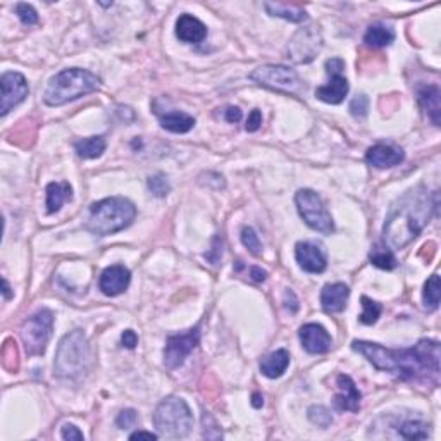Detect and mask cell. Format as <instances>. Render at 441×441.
I'll use <instances>...</instances> for the list:
<instances>
[{"instance_id":"6da1fadb","label":"cell","mask_w":441,"mask_h":441,"mask_svg":"<svg viewBox=\"0 0 441 441\" xmlns=\"http://www.w3.org/2000/svg\"><path fill=\"white\" fill-rule=\"evenodd\" d=\"M352 349L364 355L378 371L390 372L395 378L410 383H428L432 388L440 384V343L420 339L410 349H386L379 343L354 339Z\"/></svg>"},{"instance_id":"7a4b0ae2","label":"cell","mask_w":441,"mask_h":441,"mask_svg":"<svg viewBox=\"0 0 441 441\" xmlns=\"http://www.w3.org/2000/svg\"><path fill=\"white\" fill-rule=\"evenodd\" d=\"M438 209V197L435 202L428 190L415 188L396 200L388 214L383 228V236L390 249L402 250L419 236L431 219V210Z\"/></svg>"},{"instance_id":"3957f363","label":"cell","mask_w":441,"mask_h":441,"mask_svg":"<svg viewBox=\"0 0 441 441\" xmlns=\"http://www.w3.org/2000/svg\"><path fill=\"white\" fill-rule=\"evenodd\" d=\"M136 217V207L124 197H109L90 207L87 229L97 236H107L128 228Z\"/></svg>"},{"instance_id":"277c9868","label":"cell","mask_w":441,"mask_h":441,"mask_svg":"<svg viewBox=\"0 0 441 441\" xmlns=\"http://www.w3.org/2000/svg\"><path fill=\"white\" fill-rule=\"evenodd\" d=\"M100 78L93 72L80 67H71L58 72L50 80L43 93V102L50 107H59L80 97L99 90Z\"/></svg>"},{"instance_id":"5b68a950","label":"cell","mask_w":441,"mask_h":441,"mask_svg":"<svg viewBox=\"0 0 441 441\" xmlns=\"http://www.w3.org/2000/svg\"><path fill=\"white\" fill-rule=\"evenodd\" d=\"M90 343L82 330H75L60 339L54 360V374L60 379L82 378L90 366Z\"/></svg>"},{"instance_id":"8992f818","label":"cell","mask_w":441,"mask_h":441,"mask_svg":"<svg viewBox=\"0 0 441 441\" xmlns=\"http://www.w3.org/2000/svg\"><path fill=\"white\" fill-rule=\"evenodd\" d=\"M153 424L160 436L185 438L193 428V414L183 398L168 396L153 412Z\"/></svg>"},{"instance_id":"52a82bcc","label":"cell","mask_w":441,"mask_h":441,"mask_svg":"<svg viewBox=\"0 0 441 441\" xmlns=\"http://www.w3.org/2000/svg\"><path fill=\"white\" fill-rule=\"evenodd\" d=\"M250 80L261 87L285 93V95H300L302 92H305V85L298 72L281 64H267V66L257 67L256 71L250 72Z\"/></svg>"},{"instance_id":"ba28073f","label":"cell","mask_w":441,"mask_h":441,"mask_svg":"<svg viewBox=\"0 0 441 441\" xmlns=\"http://www.w3.org/2000/svg\"><path fill=\"white\" fill-rule=\"evenodd\" d=\"M295 204H297L298 214H300L303 222L310 229L322 234L334 233L333 217L327 212L322 198L314 190H298L295 195Z\"/></svg>"},{"instance_id":"9c48e42d","label":"cell","mask_w":441,"mask_h":441,"mask_svg":"<svg viewBox=\"0 0 441 441\" xmlns=\"http://www.w3.org/2000/svg\"><path fill=\"white\" fill-rule=\"evenodd\" d=\"M52 330H54V314L47 309L38 310L23 322L21 339L24 350L30 357L45 354Z\"/></svg>"},{"instance_id":"30bf717a","label":"cell","mask_w":441,"mask_h":441,"mask_svg":"<svg viewBox=\"0 0 441 441\" xmlns=\"http://www.w3.org/2000/svg\"><path fill=\"white\" fill-rule=\"evenodd\" d=\"M322 48V33L321 28L310 24V26L300 28L293 38L290 40L288 58L297 64H309L317 58Z\"/></svg>"},{"instance_id":"8fae6325","label":"cell","mask_w":441,"mask_h":441,"mask_svg":"<svg viewBox=\"0 0 441 441\" xmlns=\"http://www.w3.org/2000/svg\"><path fill=\"white\" fill-rule=\"evenodd\" d=\"M200 343V327H192L186 333L173 334L168 338L164 349V364L168 369H176L188 359V355Z\"/></svg>"},{"instance_id":"7c38bea8","label":"cell","mask_w":441,"mask_h":441,"mask_svg":"<svg viewBox=\"0 0 441 441\" xmlns=\"http://www.w3.org/2000/svg\"><path fill=\"white\" fill-rule=\"evenodd\" d=\"M0 87H2V102H0V114H9L16 105H19L30 93L26 78L21 72L9 71L4 72L0 78Z\"/></svg>"},{"instance_id":"4fadbf2b","label":"cell","mask_w":441,"mask_h":441,"mask_svg":"<svg viewBox=\"0 0 441 441\" xmlns=\"http://www.w3.org/2000/svg\"><path fill=\"white\" fill-rule=\"evenodd\" d=\"M295 258H297L300 269L310 274L325 273L327 267V258L321 245L312 241H300L295 246Z\"/></svg>"},{"instance_id":"5bb4252c","label":"cell","mask_w":441,"mask_h":441,"mask_svg":"<svg viewBox=\"0 0 441 441\" xmlns=\"http://www.w3.org/2000/svg\"><path fill=\"white\" fill-rule=\"evenodd\" d=\"M298 337H300L302 347L309 354L319 355L330 352L331 345H333V338L327 333L326 327L317 325V322H309V325H303L298 331Z\"/></svg>"},{"instance_id":"9a60e30c","label":"cell","mask_w":441,"mask_h":441,"mask_svg":"<svg viewBox=\"0 0 441 441\" xmlns=\"http://www.w3.org/2000/svg\"><path fill=\"white\" fill-rule=\"evenodd\" d=\"M129 283H131V273L128 267L114 264L104 269L99 279V288L107 297H117V295L124 293L128 290Z\"/></svg>"},{"instance_id":"2e32d148","label":"cell","mask_w":441,"mask_h":441,"mask_svg":"<svg viewBox=\"0 0 441 441\" xmlns=\"http://www.w3.org/2000/svg\"><path fill=\"white\" fill-rule=\"evenodd\" d=\"M405 159V153L400 147L390 143H378L366 152V163L378 169H388L398 165Z\"/></svg>"},{"instance_id":"e0dca14e","label":"cell","mask_w":441,"mask_h":441,"mask_svg":"<svg viewBox=\"0 0 441 441\" xmlns=\"http://www.w3.org/2000/svg\"><path fill=\"white\" fill-rule=\"evenodd\" d=\"M338 393L334 395V407L342 412H359L360 410V395L359 388L355 386L354 379L347 374L338 376Z\"/></svg>"},{"instance_id":"ac0fdd59","label":"cell","mask_w":441,"mask_h":441,"mask_svg":"<svg viewBox=\"0 0 441 441\" xmlns=\"http://www.w3.org/2000/svg\"><path fill=\"white\" fill-rule=\"evenodd\" d=\"M350 297V288L345 283H333V285H326L321 291V303L322 309L327 314H338L343 312L347 307Z\"/></svg>"},{"instance_id":"d6986e66","label":"cell","mask_w":441,"mask_h":441,"mask_svg":"<svg viewBox=\"0 0 441 441\" xmlns=\"http://www.w3.org/2000/svg\"><path fill=\"white\" fill-rule=\"evenodd\" d=\"M176 36L183 43H200L207 36V26L192 14H183L176 21Z\"/></svg>"},{"instance_id":"ffe728a7","label":"cell","mask_w":441,"mask_h":441,"mask_svg":"<svg viewBox=\"0 0 441 441\" xmlns=\"http://www.w3.org/2000/svg\"><path fill=\"white\" fill-rule=\"evenodd\" d=\"M349 90H350L349 80H347L343 75H333L331 76L330 83L322 85V87H319L317 90H315V97L325 104L338 105L345 100V97L349 95Z\"/></svg>"},{"instance_id":"44dd1931","label":"cell","mask_w":441,"mask_h":441,"mask_svg":"<svg viewBox=\"0 0 441 441\" xmlns=\"http://www.w3.org/2000/svg\"><path fill=\"white\" fill-rule=\"evenodd\" d=\"M419 105L423 111L426 112L428 117L432 121L435 126H440V114H441V104H440V88L436 85H428L423 87L418 92Z\"/></svg>"},{"instance_id":"7402d4cb","label":"cell","mask_w":441,"mask_h":441,"mask_svg":"<svg viewBox=\"0 0 441 441\" xmlns=\"http://www.w3.org/2000/svg\"><path fill=\"white\" fill-rule=\"evenodd\" d=\"M290 366V354L285 349H279L262 359L261 372L269 379L281 378Z\"/></svg>"},{"instance_id":"603a6c76","label":"cell","mask_w":441,"mask_h":441,"mask_svg":"<svg viewBox=\"0 0 441 441\" xmlns=\"http://www.w3.org/2000/svg\"><path fill=\"white\" fill-rule=\"evenodd\" d=\"M264 7L271 16H274V18H283L290 23H303L307 21V18H309L307 11L303 9L302 6H297V4L266 2Z\"/></svg>"},{"instance_id":"cb8c5ba5","label":"cell","mask_w":441,"mask_h":441,"mask_svg":"<svg viewBox=\"0 0 441 441\" xmlns=\"http://www.w3.org/2000/svg\"><path fill=\"white\" fill-rule=\"evenodd\" d=\"M47 212L54 214L60 210L67 200L72 198V188L67 181L62 183H48L47 185Z\"/></svg>"},{"instance_id":"d4e9b609","label":"cell","mask_w":441,"mask_h":441,"mask_svg":"<svg viewBox=\"0 0 441 441\" xmlns=\"http://www.w3.org/2000/svg\"><path fill=\"white\" fill-rule=\"evenodd\" d=\"M160 126L171 133H188L190 129L195 126V119L186 112L171 111L165 114H159Z\"/></svg>"},{"instance_id":"484cf974","label":"cell","mask_w":441,"mask_h":441,"mask_svg":"<svg viewBox=\"0 0 441 441\" xmlns=\"http://www.w3.org/2000/svg\"><path fill=\"white\" fill-rule=\"evenodd\" d=\"M395 40V31L393 28L386 26V24L378 23L372 24V26L367 28L366 35H364V42L366 45H369L372 48H383L391 45Z\"/></svg>"},{"instance_id":"4316f807","label":"cell","mask_w":441,"mask_h":441,"mask_svg":"<svg viewBox=\"0 0 441 441\" xmlns=\"http://www.w3.org/2000/svg\"><path fill=\"white\" fill-rule=\"evenodd\" d=\"M105 147H107V143H105L104 136H88V138L75 143L76 153L83 159H97L105 152Z\"/></svg>"},{"instance_id":"83f0119b","label":"cell","mask_w":441,"mask_h":441,"mask_svg":"<svg viewBox=\"0 0 441 441\" xmlns=\"http://www.w3.org/2000/svg\"><path fill=\"white\" fill-rule=\"evenodd\" d=\"M440 295H441V281H440V274L435 273L432 276L424 283V291H423V302L426 310L438 309L440 305Z\"/></svg>"},{"instance_id":"f1b7e54d","label":"cell","mask_w":441,"mask_h":441,"mask_svg":"<svg viewBox=\"0 0 441 441\" xmlns=\"http://www.w3.org/2000/svg\"><path fill=\"white\" fill-rule=\"evenodd\" d=\"M396 431L405 440H426L430 436V426L423 420H405L396 428Z\"/></svg>"},{"instance_id":"f546056e","label":"cell","mask_w":441,"mask_h":441,"mask_svg":"<svg viewBox=\"0 0 441 441\" xmlns=\"http://www.w3.org/2000/svg\"><path fill=\"white\" fill-rule=\"evenodd\" d=\"M369 261L376 267H379V269H384V271H391L396 267V258L393 256V252H391L388 246L376 245L374 249L371 250Z\"/></svg>"},{"instance_id":"4dcf8cb0","label":"cell","mask_w":441,"mask_h":441,"mask_svg":"<svg viewBox=\"0 0 441 441\" xmlns=\"http://www.w3.org/2000/svg\"><path fill=\"white\" fill-rule=\"evenodd\" d=\"M362 302V314H360V322L366 326H372L378 322L379 315L383 312V307L381 303L371 300L369 297H362L360 298Z\"/></svg>"},{"instance_id":"1f68e13d","label":"cell","mask_w":441,"mask_h":441,"mask_svg":"<svg viewBox=\"0 0 441 441\" xmlns=\"http://www.w3.org/2000/svg\"><path fill=\"white\" fill-rule=\"evenodd\" d=\"M241 244L245 245V249H249L250 254H254V256H261L262 245H261V240H258V234L256 233V229L254 228L245 226V228L241 229Z\"/></svg>"},{"instance_id":"d6a6232c","label":"cell","mask_w":441,"mask_h":441,"mask_svg":"<svg viewBox=\"0 0 441 441\" xmlns=\"http://www.w3.org/2000/svg\"><path fill=\"white\" fill-rule=\"evenodd\" d=\"M307 414H309L310 423L317 424L319 428H330L331 423H333V415H331V412L322 405H312L309 408Z\"/></svg>"},{"instance_id":"836d02e7","label":"cell","mask_w":441,"mask_h":441,"mask_svg":"<svg viewBox=\"0 0 441 441\" xmlns=\"http://www.w3.org/2000/svg\"><path fill=\"white\" fill-rule=\"evenodd\" d=\"M2 362L6 369L9 371L18 369V349H16V343L12 342V339H7V342L4 343Z\"/></svg>"},{"instance_id":"e575fe53","label":"cell","mask_w":441,"mask_h":441,"mask_svg":"<svg viewBox=\"0 0 441 441\" xmlns=\"http://www.w3.org/2000/svg\"><path fill=\"white\" fill-rule=\"evenodd\" d=\"M147 185H148V190H151L153 195L159 197V198L165 197L169 192H171V186H169L168 178H165L164 175L151 176V178H148Z\"/></svg>"},{"instance_id":"d590c367","label":"cell","mask_w":441,"mask_h":441,"mask_svg":"<svg viewBox=\"0 0 441 441\" xmlns=\"http://www.w3.org/2000/svg\"><path fill=\"white\" fill-rule=\"evenodd\" d=\"M16 14H18V18L21 19V23L24 24V26H33V24L38 23V12H36L33 9V6H30V4H18L16 6Z\"/></svg>"},{"instance_id":"8d00e7d4","label":"cell","mask_w":441,"mask_h":441,"mask_svg":"<svg viewBox=\"0 0 441 441\" xmlns=\"http://www.w3.org/2000/svg\"><path fill=\"white\" fill-rule=\"evenodd\" d=\"M116 424L119 430H131V428H135L138 424V414H136L135 408H124L117 415Z\"/></svg>"},{"instance_id":"74e56055","label":"cell","mask_w":441,"mask_h":441,"mask_svg":"<svg viewBox=\"0 0 441 441\" xmlns=\"http://www.w3.org/2000/svg\"><path fill=\"white\" fill-rule=\"evenodd\" d=\"M369 111V99L367 95H357L350 102V112L354 117H366Z\"/></svg>"},{"instance_id":"f35d334b","label":"cell","mask_w":441,"mask_h":441,"mask_svg":"<svg viewBox=\"0 0 441 441\" xmlns=\"http://www.w3.org/2000/svg\"><path fill=\"white\" fill-rule=\"evenodd\" d=\"M60 436H62V440H67V441H83L85 440L83 432L80 431L75 424H64L62 430H60Z\"/></svg>"},{"instance_id":"ab89813d","label":"cell","mask_w":441,"mask_h":441,"mask_svg":"<svg viewBox=\"0 0 441 441\" xmlns=\"http://www.w3.org/2000/svg\"><path fill=\"white\" fill-rule=\"evenodd\" d=\"M261 124H262V112L258 111V109H254V111L249 114V119H246V126H245L246 131H250V133L257 131V129L261 128Z\"/></svg>"},{"instance_id":"60d3db41","label":"cell","mask_w":441,"mask_h":441,"mask_svg":"<svg viewBox=\"0 0 441 441\" xmlns=\"http://www.w3.org/2000/svg\"><path fill=\"white\" fill-rule=\"evenodd\" d=\"M343 70H345V60H343V59L333 58V59H327L326 60V71H327V75H330V76L342 75Z\"/></svg>"},{"instance_id":"b9f144b4","label":"cell","mask_w":441,"mask_h":441,"mask_svg":"<svg viewBox=\"0 0 441 441\" xmlns=\"http://www.w3.org/2000/svg\"><path fill=\"white\" fill-rule=\"evenodd\" d=\"M121 343H123L126 349L133 350L136 345H138V334H136L133 330H126L123 334H121Z\"/></svg>"},{"instance_id":"7bdbcfd3","label":"cell","mask_w":441,"mask_h":441,"mask_svg":"<svg viewBox=\"0 0 441 441\" xmlns=\"http://www.w3.org/2000/svg\"><path fill=\"white\" fill-rule=\"evenodd\" d=\"M241 117H244V114H241L240 107H234V105H229V107L224 111V119L228 121V123H232V124L240 123Z\"/></svg>"},{"instance_id":"ee69618b","label":"cell","mask_w":441,"mask_h":441,"mask_svg":"<svg viewBox=\"0 0 441 441\" xmlns=\"http://www.w3.org/2000/svg\"><path fill=\"white\" fill-rule=\"evenodd\" d=\"M285 307L290 310L291 314H295L298 310V300H297V297H295L293 291L286 290V293H285Z\"/></svg>"},{"instance_id":"f6af8a7d","label":"cell","mask_w":441,"mask_h":441,"mask_svg":"<svg viewBox=\"0 0 441 441\" xmlns=\"http://www.w3.org/2000/svg\"><path fill=\"white\" fill-rule=\"evenodd\" d=\"M250 276H252L254 281L262 283V281H266V279H267V273H266L264 269H261V267L254 266V267H250Z\"/></svg>"},{"instance_id":"bcb514c9","label":"cell","mask_w":441,"mask_h":441,"mask_svg":"<svg viewBox=\"0 0 441 441\" xmlns=\"http://www.w3.org/2000/svg\"><path fill=\"white\" fill-rule=\"evenodd\" d=\"M141 438L157 440L159 436H157L156 432H151V431H136V432H133V435H129V440H141Z\"/></svg>"},{"instance_id":"7dc6e473","label":"cell","mask_w":441,"mask_h":441,"mask_svg":"<svg viewBox=\"0 0 441 441\" xmlns=\"http://www.w3.org/2000/svg\"><path fill=\"white\" fill-rule=\"evenodd\" d=\"M2 285H4V298H6V300H11L12 298V291H11V286H9V283H7V279L6 278H2Z\"/></svg>"},{"instance_id":"c3c4849f","label":"cell","mask_w":441,"mask_h":441,"mask_svg":"<svg viewBox=\"0 0 441 441\" xmlns=\"http://www.w3.org/2000/svg\"><path fill=\"white\" fill-rule=\"evenodd\" d=\"M252 405L256 408H261L262 405H264V398H262L261 393H254L252 396Z\"/></svg>"}]
</instances>
